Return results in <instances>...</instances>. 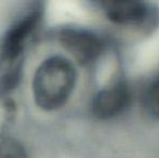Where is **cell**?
Here are the masks:
<instances>
[{"label": "cell", "instance_id": "cell-5", "mask_svg": "<svg viewBox=\"0 0 159 158\" xmlns=\"http://www.w3.org/2000/svg\"><path fill=\"white\" fill-rule=\"evenodd\" d=\"M40 11L38 9L26 13L21 17L7 34L4 39L3 51L8 59H15L25 48L28 38L32 36L40 20Z\"/></svg>", "mask_w": 159, "mask_h": 158}, {"label": "cell", "instance_id": "cell-1", "mask_svg": "<svg viewBox=\"0 0 159 158\" xmlns=\"http://www.w3.org/2000/svg\"><path fill=\"white\" fill-rule=\"evenodd\" d=\"M75 82L76 70L73 64L62 56L50 57L42 62L35 73V102L44 111L57 110L70 97Z\"/></svg>", "mask_w": 159, "mask_h": 158}, {"label": "cell", "instance_id": "cell-7", "mask_svg": "<svg viewBox=\"0 0 159 158\" xmlns=\"http://www.w3.org/2000/svg\"><path fill=\"white\" fill-rule=\"evenodd\" d=\"M0 158H27V156L20 143L9 139L0 144Z\"/></svg>", "mask_w": 159, "mask_h": 158}, {"label": "cell", "instance_id": "cell-6", "mask_svg": "<svg viewBox=\"0 0 159 158\" xmlns=\"http://www.w3.org/2000/svg\"><path fill=\"white\" fill-rule=\"evenodd\" d=\"M144 105L152 116L159 118V77H157L144 93Z\"/></svg>", "mask_w": 159, "mask_h": 158}, {"label": "cell", "instance_id": "cell-2", "mask_svg": "<svg viewBox=\"0 0 159 158\" xmlns=\"http://www.w3.org/2000/svg\"><path fill=\"white\" fill-rule=\"evenodd\" d=\"M62 46L82 64L91 63L100 56L104 43L95 34L81 28H65L60 33Z\"/></svg>", "mask_w": 159, "mask_h": 158}, {"label": "cell", "instance_id": "cell-3", "mask_svg": "<svg viewBox=\"0 0 159 158\" xmlns=\"http://www.w3.org/2000/svg\"><path fill=\"white\" fill-rule=\"evenodd\" d=\"M105 12L111 22L118 25L143 27L154 20L151 7L138 1H114L105 3Z\"/></svg>", "mask_w": 159, "mask_h": 158}, {"label": "cell", "instance_id": "cell-4", "mask_svg": "<svg viewBox=\"0 0 159 158\" xmlns=\"http://www.w3.org/2000/svg\"><path fill=\"white\" fill-rule=\"evenodd\" d=\"M130 92L124 84L101 90L92 101V113L98 119H111L122 113L129 104Z\"/></svg>", "mask_w": 159, "mask_h": 158}]
</instances>
